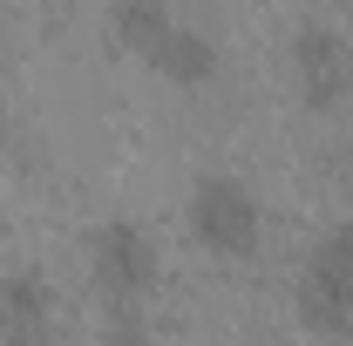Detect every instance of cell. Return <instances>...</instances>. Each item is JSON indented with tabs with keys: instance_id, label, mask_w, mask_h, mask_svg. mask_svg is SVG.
<instances>
[{
	"instance_id": "obj_8",
	"label": "cell",
	"mask_w": 353,
	"mask_h": 346,
	"mask_svg": "<svg viewBox=\"0 0 353 346\" xmlns=\"http://www.w3.org/2000/svg\"><path fill=\"white\" fill-rule=\"evenodd\" d=\"M7 143H14V109L0 102V150H7Z\"/></svg>"
},
{
	"instance_id": "obj_4",
	"label": "cell",
	"mask_w": 353,
	"mask_h": 346,
	"mask_svg": "<svg viewBox=\"0 0 353 346\" xmlns=\"http://www.w3.org/2000/svg\"><path fill=\"white\" fill-rule=\"evenodd\" d=\"M285 68H292V88L312 116L340 109L353 95V41L333 28V21H299L292 28V48H285Z\"/></svg>"
},
{
	"instance_id": "obj_7",
	"label": "cell",
	"mask_w": 353,
	"mask_h": 346,
	"mask_svg": "<svg viewBox=\"0 0 353 346\" xmlns=\"http://www.w3.org/2000/svg\"><path fill=\"white\" fill-rule=\"evenodd\" d=\"M170 28H176L170 0H109V41L130 48V54H150Z\"/></svg>"
},
{
	"instance_id": "obj_2",
	"label": "cell",
	"mask_w": 353,
	"mask_h": 346,
	"mask_svg": "<svg viewBox=\"0 0 353 346\" xmlns=\"http://www.w3.org/2000/svg\"><path fill=\"white\" fill-rule=\"evenodd\" d=\"M292 312L319 340H347L353 333V224H333V231L312 238L306 265H299Z\"/></svg>"
},
{
	"instance_id": "obj_1",
	"label": "cell",
	"mask_w": 353,
	"mask_h": 346,
	"mask_svg": "<svg viewBox=\"0 0 353 346\" xmlns=\"http://www.w3.org/2000/svg\"><path fill=\"white\" fill-rule=\"evenodd\" d=\"M183 231L204 258H224V265H245L259 258L265 245V204L252 197V183L231 170H204L190 183V204H183Z\"/></svg>"
},
{
	"instance_id": "obj_3",
	"label": "cell",
	"mask_w": 353,
	"mask_h": 346,
	"mask_svg": "<svg viewBox=\"0 0 353 346\" xmlns=\"http://www.w3.org/2000/svg\"><path fill=\"white\" fill-rule=\"evenodd\" d=\"M88 278L109 299V312L116 305H143L157 292V278H163V252H157V238L136 217H102L88 231Z\"/></svg>"
},
{
	"instance_id": "obj_5",
	"label": "cell",
	"mask_w": 353,
	"mask_h": 346,
	"mask_svg": "<svg viewBox=\"0 0 353 346\" xmlns=\"http://www.w3.org/2000/svg\"><path fill=\"white\" fill-rule=\"evenodd\" d=\"M143 61H150V68H157L170 88H190V95H197V88H211V82L224 75V48L211 41L204 28H190V21H176V28L150 48Z\"/></svg>"
},
{
	"instance_id": "obj_6",
	"label": "cell",
	"mask_w": 353,
	"mask_h": 346,
	"mask_svg": "<svg viewBox=\"0 0 353 346\" xmlns=\"http://www.w3.org/2000/svg\"><path fill=\"white\" fill-rule=\"evenodd\" d=\"M54 326V285L34 265H0V340H41Z\"/></svg>"
}]
</instances>
